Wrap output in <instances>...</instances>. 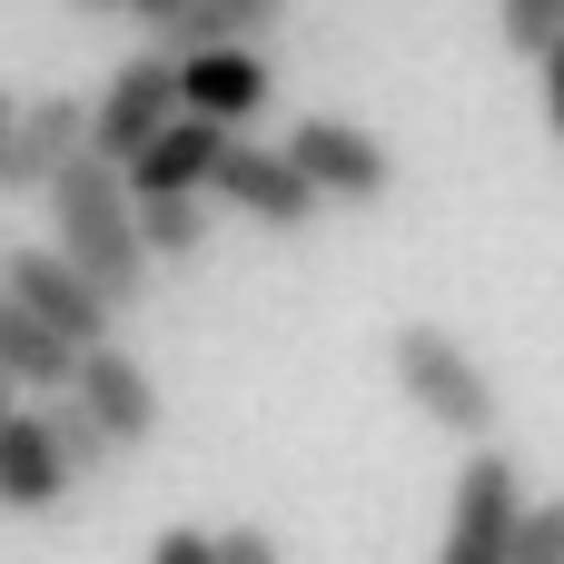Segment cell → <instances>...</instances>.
Returning <instances> with one entry per match:
<instances>
[{
	"label": "cell",
	"instance_id": "6da1fadb",
	"mask_svg": "<svg viewBox=\"0 0 564 564\" xmlns=\"http://www.w3.org/2000/svg\"><path fill=\"white\" fill-rule=\"evenodd\" d=\"M50 248H59L119 317L139 307V288H149V248H139V188H129L119 159L79 149V159L50 178Z\"/></svg>",
	"mask_w": 564,
	"mask_h": 564
},
{
	"label": "cell",
	"instance_id": "7a4b0ae2",
	"mask_svg": "<svg viewBox=\"0 0 564 564\" xmlns=\"http://www.w3.org/2000/svg\"><path fill=\"white\" fill-rule=\"evenodd\" d=\"M387 377H397V397L426 416V426H446V436H466V446H486L496 436V377L466 357V337H446V327H426V317H406V327H387Z\"/></svg>",
	"mask_w": 564,
	"mask_h": 564
},
{
	"label": "cell",
	"instance_id": "3957f363",
	"mask_svg": "<svg viewBox=\"0 0 564 564\" xmlns=\"http://www.w3.org/2000/svg\"><path fill=\"white\" fill-rule=\"evenodd\" d=\"M516 516H525V476H516V456H506V446H466L436 564H506V555H516Z\"/></svg>",
	"mask_w": 564,
	"mask_h": 564
},
{
	"label": "cell",
	"instance_id": "277c9868",
	"mask_svg": "<svg viewBox=\"0 0 564 564\" xmlns=\"http://www.w3.org/2000/svg\"><path fill=\"white\" fill-rule=\"evenodd\" d=\"M178 109H188V99H178V50H129V59L99 79V99H89V149L129 169Z\"/></svg>",
	"mask_w": 564,
	"mask_h": 564
},
{
	"label": "cell",
	"instance_id": "5b68a950",
	"mask_svg": "<svg viewBox=\"0 0 564 564\" xmlns=\"http://www.w3.org/2000/svg\"><path fill=\"white\" fill-rule=\"evenodd\" d=\"M288 159L307 169V188H317L327 208H377V198L397 188L387 139L357 129V119H297V129H288Z\"/></svg>",
	"mask_w": 564,
	"mask_h": 564
},
{
	"label": "cell",
	"instance_id": "8992f818",
	"mask_svg": "<svg viewBox=\"0 0 564 564\" xmlns=\"http://www.w3.org/2000/svg\"><path fill=\"white\" fill-rule=\"evenodd\" d=\"M208 198H228V208H238L248 228H268V238H297V228H307V218L327 208V198L307 188V169H297L288 149H258L248 129L228 139V159H218V178H208Z\"/></svg>",
	"mask_w": 564,
	"mask_h": 564
},
{
	"label": "cell",
	"instance_id": "52a82bcc",
	"mask_svg": "<svg viewBox=\"0 0 564 564\" xmlns=\"http://www.w3.org/2000/svg\"><path fill=\"white\" fill-rule=\"evenodd\" d=\"M89 149V99L79 89H40V99H20V119L0 129V198H50V178L69 169Z\"/></svg>",
	"mask_w": 564,
	"mask_h": 564
},
{
	"label": "cell",
	"instance_id": "ba28073f",
	"mask_svg": "<svg viewBox=\"0 0 564 564\" xmlns=\"http://www.w3.org/2000/svg\"><path fill=\"white\" fill-rule=\"evenodd\" d=\"M0 288H10L30 317H50L69 347H99V337L119 327V307H109V297H99V288H89L59 248H10V258H0Z\"/></svg>",
	"mask_w": 564,
	"mask_h": 564
},
{
	"label": "cell",
	"instance_id": "9c48e42d",
	"mask_svg": "<svg viewBox=\"0 0 564 564\" xmlns=\"http://www.w3.org/2000/svg\"><path fill=\"white\" fill-rule=\"evenodd\" d=\"M79 496L59 436H50V406H10L0 416V516H59Z\"/></svg>",
	"mask_w": 564,
	"mask_h": 564
},
{
	"label": "cell",
	"instance_id": "30bf717a",
	"mask_svg": "<svg viewBox=\"0 0 564 564\" xmlns=\"http://www.w3.org/2000/svg\"><path fill=\"white\" fill-rule=\"evenodd\" d=\"M69 397L119 436V456L129 446H149L159 436V387H149V367L119 347V337H99V347H79V377H69Z\"/></svg>",
	"mask_w": 564,
	"mask_h": 564
},
{
	"label": "cell",
	"instance_id": "8fae6325",
	"mask_svg": "<svg viewBox=\"0 0 564 564\" xmlns=\"http://www.w3.org/2000/svg\"><path fill=\"white\" fill-rule=\"evenodd\" d=\"M268 59H258V40H228V50H188L178 59V99L198 109V119H218V129H248L258 109H268Z\"/></svg>",
	"mask_w": 564,
	"mask_h": 564
},
{
	"label": "cell",
	"instance_id": "7c38bea8",
	"mask_svg": "<svg viewBox=\"0 0 564 564\" xmlns=\"http://www.w3.org/2000/svg\"><path fill=\"white\" fill-rule=\"evenodd\" d=\"M228 139L238 129H218V119H198V109H178L139 159H129V188L139 198H169V188H208L218 178V159H228Z\"/></svg>",
	"mask_w": 564,
	"mask_h": 564
},
{
	"label": "cell",
	"instance_id": "4fadbf2b",
	"mask_svg": "<svg viewBox=\"0 0 564 564\" xmlns=\"http://www.w3.org/2000/svg\"><path fill=\"white\" fill-rule=\"evenodd\" d=\"M0 367L20 377V397H59V387L79 377V347H69L50 317H30L10 288H0Z\"/></svg>",
	"mask_w": 564,
	"mask_h": 564
},
{
	"label": "cell",
	"instance_id": "5bb4252c",
	"mask_svg": "<svg viewBox=\"0 0 564 564\" xmlns=\"http://www.w3.org/2000/svg\"><path fill=\"white\" fill-rule=\"evenodd\" d=\"M288 20V0H188L178 20H159V50H228V40H268Z\"/></svg>",
	"mask_w": 564,
	"mask_h": 564
},
{
	"label": "cell",
	"instance_id": "9a60e30c",
	"mask_svg": "<svg viewBox=\"0 0 564 564\" xmlns=\"http://www.w3.org/2000/svg\"><path fill=\"white\" fill-rule=\"evenodd\" d=\"M139 248L159 268H188L208 248V188H169V198H139Z\"/></svg>",
	"mask_w": 564,
	"mask_h": 564
},
{
	"label": "cell",
	"instance_id": "2e32d148",
	"mask_svg": "<svg viewBox=\"0 0 564 564\" xmlns=\"http://www.w3.org/2000/svg\"><path fill=\"white\" fill-rule=\"evenodd\" d=\"M50 436H59V456H69V476H79V486H99V476L119 466V436H109V426H99L69 387L50 397Z\"/></svg>",
	"mask_w": 564,
	"mask_h": 564
},
{
	"label": "cell",
	"instance_id": "e0dca14e",
	"mask_svg": "<svg viewBox=\"0 0 564 564\" xmlns=\"http://www.w3.org/2000/svg\"><path fill=\"white\" fill-rule=\"evenodd\" d=\"M496 30H506L516 59H545L564 40V0H496Z\"/></svg>",
	"mask_w": 564,
	"mask_h": 564
},
{
	"label": "cell",
	"instance_id": "ac0fdd59",
	"mask_svg": "<svg viewBox=\"0 0 564 564\" xmlns=\"http://www.w3.org/2000/svg\"><path fill=\"white\" fill-rule=\"evenodd\" d=\"M516 564H564V496H525V516H516Z\"/></svg>",
	"mask_w": 564,
	"mask_h": 564
},
{
	"label": "cell",
	"instance_id": "d6986e66",
	"mask_svg": "<svg viewBox=\"0 0 564 564\" xmlns=\"http://www.w3.org/2000/svg\"><path fill=\"white\" fill-rule=\"evenodd\" d=\"M149 564H218V535H198V525H169V535H149Z\"/></svg>",
	"mask_w": 564,
	"mask_h": 564
},
{
	"label": "cell",
	"instance_id": "ffe728a7",
	"mask_svg": "<svg viewBox=\"0 0 564 564\" xmlns=\"http://www.w3.org/2000/svg\"><path fill=\"white\" fill-rule=\"evenodd\" d=\"M218 564H288V555H278L268 525H228V535H218Z\"/></svg>",
	"mask_w": 564,
	"mask_h": 564
},
{
	"label": "cell",
	"instance_id": "44dd1931",
	"mask_svg": "<svg viewBox=\"0 0 564 564\" xmlns=\"http://www.w3.org/2000/svg\"><path fill=\"white\" fill-rule=\"evenodd\" d=\"M535 89H545V129L564 139V40L545 50V59H535Z\"/></svg>",
	"mask_w": 564,
	"mask_h": 564
},
{
	"label": "cell",
	"instance_id": "7402d4cb",
	"mask_svg": "<svg viewBox=\"0 0 564 564\" xmlns=\"http://www.w3.org/2000/svg\"><path fill=\"white\" fill-rule=\"evenodd\" d=\"M178 10H188V0H129V20H149V30H159V20H178Z\"/></svg>",
	"mask_w": 564,
	"mask_h": 564
},
{
	"label": "cell",
	"instance_id": "603a6c76",
	"mask_svg": "<svg viewBox=\"0 0 564 564\" xmlns=\"http://www.w3.org/2000/svg\"><path fill=\"white\" fill-rule=\"evenodd\" d=\"M59 10H79V20H109V10H129V0H59Z\"/></svg>",
	"mask_w": 564,
	"mask_h": 564
},
{
	"label": "cell",
	"instance_id": "cb8c5ba5",
	"mask_svg": "<svg viewBox=\"0 0 564 564\" xmlns=\"http://www.w3.org/2000/svg\"><path fill=\"white\" fill-rule=\"evenodd\" d=\"M10 397H20V377H10V367H0V416H10Z\"/></svg>",
	"mask_w": 564,
	"mask_h": 564
},
{
	"label": "cell",
	"instance_id": "d4e9b609",
	"mask_svg": "<svg viewBox=\"0 0 564 564\" xmlns=\"http://www.w3.org/2000/svg\"><path fill=\"white\" fill-rule=\"evenodd\" d=\"M10 119H20V99H10V89H0V129H10Z\"/></svg>",
	"mask_w": 564,
	"mask_h": 564
},
{
	"label": "cell",
	"instance_id": "484cf974",
	"mask_svg": "<svg viewBox=\"0 0 564 564\" xmlns=\"http://www.w3.org/2000/svg\"><path fill=\"white\" fill-rule=\"evenodd\" d=\"M506 564H516V555H506Z\"/></svg>",
	"mask_w": 564,
	"mask_h": 564
}]
</instances>
